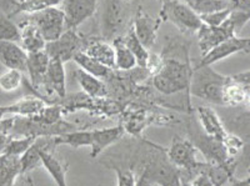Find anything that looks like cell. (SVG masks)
Segmentation results:
<instances>
[{
    "label": "cell",
    "mask_w": 250,
    "mask_h": 186,
    "mask_svg": "<svg viewBox=\"0 0 250 186\" xmlns=\"http://www.w3.org/2000/svg\"><path fill=\"white\" fill-rule=\"evenodd\" d=\"M249 38H239L231 37L229 39L224 40L223 42L214 46L210 51H208L205 55H203L200 64L196 66H211L215 62H220L223 59H227L230 55H234L236 53H249L250 46Z\"/></svg>",
    "instance_id": "10"
},
{
    "label": "cell",
    "mask_w": 250,
    "mask_h": 186,
    "mask_svg": "<svg viewBox=\"0 0 250 186\" xmlns=\"http://www.w3.org/2000/svg\"><path fill=\"white\" fill-rule=\"evenodd\" d=\"M21 174L20 158L1 154L0 155V186H13Z\"/></svg>",
    "instance_id": "24"
},
{
    "label": "cell",
    "mask_w": 250,
    "mask_h": 186,
    "mask_svg": "<svg viewBox=\"0 0 250 186\" xmlns=\"http://www.w3.org/2000/svg\"><path fill=\"white\" fill-rule=\"evenodd\" d=\"M0 120H1V119H0Z\"/></svg>",
    "instance_id": "51"
},
{
    "label": "cell",
    "mask_w": 250,
    "mask_h": 186,
    "mask_svg": "<svg viewBox=\"0 0 250 186\" xmlns=\"http://www.w3.org/2000/svg\"><path fill=\"white\" fill-rule=\"evenodd\" d=\"M233 186H250V178L247 176V178L242 179V180L235 179V180L233 181Z\"/></svg>",
    "instance_id": "46"
},
{
    "label": "cell",
    "mask_w": 250,
    "mask_h": 186,
    "mask_svg": "<svg viewBox=\"0 0 250 186\" xmlns=\"http://www.w3.org/2000/svg\"><path fill=\"white\" fill-rule=\"evenodd\" d=\"M73 62L78 65V68L84 70L85 73L90 74V75L95 76L98 79H109L111 76L113 70L104 65H102L100 62H95L94 59H91L90 57H88L86 54H84L83 51H78L77 54L73 58Z\"/></svg>",
    "instance_id": "25"
},
{
    "label": "cell",
    "mask_w": 250,
    "mask_h": 186,
    "mask_svg": "<svg viewBox=\"0 0 250 186\" xmlns=\"http://www.w3.org/2000/svg\"><path fill=\"white\" fill-rule=\"evenodd\" d=\"M113 46L115 50V69L122 71H130L137 68V60L124 44L123 35H118L113 39Z\"/></svg>",
    "instance_id": "26"
},
{
    "label": "cell",
    "mask_w": 250,
    "mask_h": 186,
    "mask_svg": "<svg viewBox=\"0 0 250 186\" xmlns=\"http://www.w3.org/2000/svg\"><path fill=\"white\" fill-rule=\"evenodd\" d=\"M164 21L163 18H153L148 13H145L142 8L138 9L135 19H134L133 30L139 39V41L144 45L145 49H151L156 41L158 30Z\"/></svg>",
    "instance_id": "11"
},
{
    "label": "cell",
    "mask_w": 250,
    "mask_h": 186,
    "mask_svg": "<svg viewBox=\"0 0 250 186\" xmlns=\"http://www.w3.org/2000/svg\"><path fill=\"white\" fill-rule=\"evenodd\" d=\"M74 78L82 86L83 91L90 98H103L106 95L105 84L95 76L78 68L77 70H74Z\"/></svg>",
    "instance_id": "23"
},
{
    "label": "cell",
    "mask_w": 250,
    "mask_h": 186,
    "mask_svg": "<svg viewBox=\"0 0 250 186\" xmlns=\"http://www.w3.org/2000/svg\"><path fill=\"white\" fill-rule=\"evenodd\" d=\"M249 13L242 12V10H231L230 14L228 15L227 20L222 25H224L228 30L230 31L231 34L236 37L239 31L242 30L245 26V24L249 21Z\"/></svg>",
    "instance_id": "33"
},
{
    "label": "cell",
    "mask_w": 250,
    "mask_h": 186,
    "mask_svg": "<svg viewBox=\"0 0 250 186\" xmlns=\"http://www.w3.org/2000/svg\"><path fill=\"white\" fill-rule=\"evenodd\" d=\"M15 3L17 0H0V15L12 19L15 15Z\"/></svg>",
    "instance_id": "39"
},
{
    "label": "cell",
    "mask_w": 250,
    "mask_h": 186,
    "mask_svg": "<svg viewBox=\"0 0 250 186\" xmlns=\"http://www.w3.org/2000/svg\"><path fill=\"white\" fill-rule=\"evenodd\" d=\"M114 171L117 172L118 186H135V176L130 170H122L119 167H114Z\"/></svg>",
    "instance_id": "38"
},
{
    "label": "cell",
    "mask_w": 250,
    "mask_h": 186,
    "mask_svg": "<svg viewBox=\"0 0 250 186\" xmlns=\"http://www.w3.org/2000/svg\"><path fill=\"white\" fill-rule=\"evenodd\" d=\"M231 79H233L234 82L238 83V84L249 86V70L243 71V73H238L235 74V75H231Z\"/></svg>",
    "instance_id": "42"
},
{
    "label": "cell",
    "mask_w": 250,
    "mask_h": 186,
    "mask_svg": "<svg viewBox=\"0 0 250 186\" xmlns=\"http://www.w3.org/2000/svg\"><path fill=\"white\" fill-rule=\"evenodd\" d=\"M53 150H43L40 152V159H42V166L49 172L51 179L55 181L58 186H68L66 184V170L68 165H64V163L55 158Z\"/></svg>",
    "instance_id": "22"
},
{
    "label": "cell",
    "mask_w": 250,
    "mask_h": 186,
    "mask_svg": "<svg viewBox=\"0 0 250 186\" xmlns=\"http://www.w3.org/2000/svg\"><path fill=\"white\" fill-rule=\"evenodd\" d=\"M50 58L45 50L38 51V53L28 54V60H26V71L30 75L31 89L34 93L40 94L43 90L44 79H45V73L48 69V64Z\"/></svg>",
    "instance_id": "16"
},
{
    "label": "cell",
    "mask_w": 250,
    "mask_h": 186,
    "mask_svg": "<svg viewBox=\"0 0 250 186\" xmlns=\"http://www.w3.org/2000/svg\"><path fill=\"white\" fill-rule=\"evenodd\" d=\"M195 34L202 55H205L208 51H210L214 46L223 42L224 40L229 39L231 37H235L224 25L209 26L205 25V24L200 26V29L196 31Z\"/></svg>",
    "instance_id": "17"
},
{
    "label": "cell",
    "mask_w": 250,
    "mask_h": 186,
    "mask_svg": "<svg viewBox=\"0 0 250 186\" xmlns=\"http://www.w3.org/2000/svg\"><path fill=\"white\" fill-rule=\"evenodd\" d=\"M160 17L163 20L171 21L182 33L195 34L203 25L199 15H196L187 4L180 3L178 0H170L169 3L163 5Z\"/></svg>",
    "instance_id": "4"
},
{
    "label": "cell",
    "mask_w": 250,
    "mask_h": 186,
    "mask_svg": "<svg viewBox=\"0 0 250 186\" xmlns=\"http://www.w3.org/2000/svg\"><path fill=\"white\" fill-rule=\"evenodd\" d=\"M153 181L150 180V178L148 176V174L145 171L142 172L140 178L135 181V186H153Z\"/></svg>",
    "instance_id": "44"
},
{
    "label": "cell",
    "mask_w": 250,
    "mask_h": 186,
    "mask_svg": "<svg viewBox=\"0 0 250 186\" xmlns=\"http://www.w3.org/2000/svg\"><path fill=\"white\" fill-rule=\"evenodd\" d=\"M158 1H159V3L162 4V6H163V5H165V4H167V3H169L170 0H158Z\"/></svg>",
    "instance_id": "48"
},
{
    "label": "cell",
    "mask_w": 250,
    "mask_h": 186,
    "mask_svg": "<svg viewBox=\"0 0 250 186\" xmlns=\"http://www.w3.org/2000/svg\"><path fill=\"white\" fill-rule=\"evenodd\" d=\"M13 186H34V183L28 174H20Z\"/></svg>",
    "instance_id": "43"
},
{
    "label": "cell",
    "mask_w": 250,
    "mask_h": 186,
    "mask_svg": "<svg viewBox=\"0 0 250 186\" xmlns=\"http://www.w3.org/2000/svg\"><path fill=\"white\" fill-rule=\"evenodd\" d=\"M28 53L15 41H0V62L8 70L26 71Z\"/></svg>",
    "instance_id": "15"
},
{
    "label": "cell",
    "mask_w": 250,
    "mask_h": 186,
    "mask_svg": "<svg viewBox=\"0 0 250 186\" xmlns=\"http://www.w3.org/2000/svg\"><path fill=\"white\" fill-rule=\"evenodd\" d=\"M122 1H126V0H122Z\"/></svg>",
    "instance_id": "50"
},
{
    "label": "cell",
    "mask_w": 250,
    "mask_h": 186,
    "mask_svg": "<svg viewBox=\"0 0 250 186\" xmlns=\"http://www.w3.org/2000/svg\"><path fill=\"white\" fill-rule=\"evenodd\" d=\"M99 0H62V10L65 15V29L77 30L85 20L93 17Z\"/></svg>",
    "instance_id": "9"
},
{
    "label": "cell",
    "mask_w": 250,
    "mask_h": 186,
    "mask_svg": "<svg viewBox=\"0 0 250 186\" xmlns=\"http://www.w3.org/2000/svg\"><path fill=\"white\" fill-rule=\"evenodd\" d=\"M198 116H199V122L202 124L203 130L207 135L215 138L218 140L223 141L225 136L228 135L227 130L223 125L222 120L219 119L215 111L209 106H198Z\"/></svg>",
    "instance_id": "21"
},
{
    "label": "cell",
    "mask_w": 250,
    "mask_h": 186,
    "mask_svg": "<svg viewBox=\"0 0 250 186\" xmlns=\"http://www.w3.org/2000/svg\"><path fill=\"white\" fill-rule=\"evenodd\" d=\"M5 40L19 42L20 31L12 19L6 18L5 15H0V41H5Z\"/></svg>",
    "instance_id": "34"
},
{
    "label": "cell",
    "mask_w": 250,
    "mask_h": 186,
    "mask_svg": "<svg viewBox=\"0 0 250 186\" xmlns=\"http://www.w3.org/2000/svg\"><path fill=\"white\" fill-rule=\"evenodd\" d=\"M5 114H10L9 105H6V106H0V119H3Z\"/></svg>",
    "instance_id": "47"
},
{
    "label": "cell",
    "mask_w": 250,
    "mask_h": 186,
    "mask_svg": "<svg viewBox=\"0 0 250 186\" xmlns=\"http://www.w3.org/2000/svg\"><path fill=\"white\" fill-rule=\"evenodd\" d=\"M167 158L180 171L187 174V178H184L185 180L193 179L196 174H199L202 163L196 161V147L188 139L180 136L174 138L170 147L167 150Z\"/></svg>",
    "instance_id": "3"
},
{
    "label": "cell",
    "mask_w": 250,
    "mask_h": 186,
    "mask_svg": "<svg viewBox=\"0 0 250 186\" xmlns=\"http://www.w3.org/2000/svg\"><path fill=\"white\" fill-rule=\"evenodd\" d=\"M18 28L20 31L19 44L26 53H38L45 49V40L40 34L39 29L35 26L34 23H31L28 18L21 20Z\"/></svg>",
    "instance_id": "19"
},
{
    "label": "cell",
    "mask_w": 250,
    "mask_h": 186,
    "mask_svg": "<svg viewBox=\"0 0 250 186\" xmlns=\"http://www.w3.org/2000/svg\"><path fill=\"white\" fill-rule=\"evenodd\" d=\"M86 38L80 35L78 30L74 29H65L64 33L57 40L45 44V53L48 57L57 58L60 62H66L73 60L78 51H82L86 44Z\"/></svg>",
    "instance_id": "5"
},
{
    "label": "cell",
    "mask_w": 250,
    "mask_h": 186,
    "mask_svg": "<svg viewBox=\"0 0 250 186\" xmlns=\"http://www.w3.org/2000/svg\"><path fill=\"white\" fill-rule=\"evenodd\" d=\"M144 171L148 174L153 184L160 186H182V172L165 156H156L145 166Z\"/></svg>",
    "instance_id": "7"
},
{
    "label": "cell",
    "mask_w": 250,
    "mask_h": 186,
    "mask_svg": "<svg viewBox=\"0 0 250 186\" xmlns=\"http://www.w3.org/2000/svg\"><path fill=\"white\" fill-rule=\"evenodd\" d=\"M231 10H242L249 13V0H229Z\"/></svg>",
    "instance_id": "41"
},
{
    "label": "cell",
    "mask_w": 250,
    "mask_h": 186,
    "mask_svg": "<svg viewBox=\"0 0 250 186\" xmlns=\"http://www.w3.org/2000/svg\"><path fill=\"white\" fill-rule=\"evenodd\" d=\"M176 55L164 50L162 54L164 62L159 73L153 75V85L156 90L164 95L187 91L189 94L193 68L189 62L188 42L176 40Z\"/></svg>",
    "instance_id": "1"
},
{
    "label": "cell",
    "mask_w": 250,
    "mask_h": 186,
    "mask_svg": "<svg viewBox=\"0 0 250 186\" xmlns=\"http://www.w3.org/2000/svg\"><path fill=\"white\" fill-rule=\"evenodd\" d=\"M23 84V73L19 70H8L0 76V87L6 93L18 90Z\"/></svg>",
    "instance_id": "35"
},
{
    "label": "cell",
    "mask_w": 250,
    "mask_h": 186,
    "mask_svg": "<svg viewBox=\"0 0 250 186\" xmlns=\"http://www.w3.org/2000/svg\"><path fill=\"white\" fill-rule=\"evenodd\" d=\"M26 18L39 29L45 42L57 40L65 30V15L62 9L57 6H51L39 13L29 14V17Z\"/></svg>",
    "instance_id": "6"
},
{
    "label": "cell",
    "mask_w": 250,
    "mask_h": 186,
    "mask_svg": "<svg viewBox=\"0 0 250 186\" xmlns=\"http://www.w3.org/2000/svg\"><path fill=\"white\" fill-rule=\"evenodd\" d=\"M122 0H106L103 14V35L105 39L117 38L125 23V8Z\"/></svg>",
    "instance_id": "13"
},
{
    "label": "cell",
    "mask_w": 250,
    "mask_h": 186,
    "mask_svg": "<svg viewBox=\"0 0 250 186\" xmlns=\"http://www.w3.org/2000/svg\"><path fill=\"white\" fill-rule=\"evenodd\" d=\"M190 186H214L211 180L208 178V175L204 172L199 171V174H196L190 181Z\"/></svg>",
    "instance_id": "40"
},
{
    "label": "cell",
    "mask_w": 250,
    "mask_h": 186,
    "mask_svg": "<svg viewBox=\"0 0 250 186\" xmlns=\"http://www.w3.org/2000/svg\"><path fill=\"white\" fill-rule=\"evenodd\" d=\"M230 79L225 85L224 91H223V105H230V106H236V105L244 104L249 99V86L238 84Z\"/></svg>",
    "instance_id": "28"
},
{
    "label": "cell",
    "mask_w": 250,
    "mask_h": 186,
    "mask_svg": "<svg viewBox=\"0 0 250 186\" xmlns=\"http://www.w3.org/2000/svg\"><path fill=\"white\" fill-rule=\"evenodd\" d=\"M62 3V0H17L15 3V15L19 13H26V14H34L42 10L58 6Z\"/></svg>",
    "instance_id": "32"
},
{
    "label": "cell",
    "mask_w": 250,
    "mask_h": 186,
    "mask_svg": "<svg viewBox=\"0 0 250 186\" xmlns=\"http://www.w3.org/2000/svg\"><path fill=\"white\" fill-rule=\"evenodd\" d=\"M35 138L33 136H25V138H12V140L9 141L8 146L5 147L3 154L13 156H20L23 155L24 152L30 147V145L34 143Z\"/></svg>",
    "instance_id": "36"
},
{
    "label": "cell",
    "mask_w": 250,
    "mask_h": 186,
    "mask_svg": "<svg viewBox=\"0 0 250 186\" xmlns=\"http://www.w3.org/2000/svg\"><path fill=\"white\" fill-rule=\"evenodd\" d=\"M55 136H38L28 150L20 156V170L21 174H28L31 170L42 166L40 152L43 150H53L57 147Z\"/></svg>",
    "instance_id": "14"
},
{
    "label": "cell",
    "mask_w": 250,
    "mask_h": 186,
    "mask_svg": "<svg viewBox=\"0 0 250 186\" xmlns=\"http://www.w3.org/2000/svg\"><path fill=\"white\" fill-rule=\"evenodd\" d=\"M183 1L199 17L230 8L229 0H183Z\"/></svg>",
    "instance_id": "30"
},
{
    "label": "cell",
    "mask_w": 250,
    "mask_h": 186,
    "mask_svg": "<svg viewBox=\"0 0 250 186\" xmlns=\"http://www.w3.org/2000/svg\"><path fill=\"white\" fill-rule=\"evenodd\" d=\"M82 51L106 68L111 70L115 69V50H114V46L109 44L106 40H88Z\"/></svg>",
    "instance_id": "18"
},
{
    "label": "cell",
    "mask_w": 250,
    "mask_h": 186,
    "mask_svg": "<svg viewBox=\"0 0 250 186\" xmlns=\"http://www.w3.org/2000/svg\"><path fill=\"white\" fill-rule=\"evenodd\" d=\"M57 145H69L73 149H79L83 146H91V131L88 130H74L69 133L60 134L55 136Z\"/></svg>",
    "instance_id": "29"
},
{
    "label": "cell",
    "mask_w": 250,
    "mask_h": 186,
    "mask_svg": "<svg viewBox=\"0 0 250 186\" xmlns=\"http://www.w3.org/2000/svg\"><path fill=\"white\" fill-rule=\"evenodd\" d=\"M229 79V76L216 73L211 66H195L189 94L211 104L223 105V91Z\"/></svg>",
    "instance_id": "2"
},
{
    "label": "cell",
    "mask_w": 250,
    "mask_h": 186,
    "mask_svg": "<svg viewBox=\"0 0 250 186\" xmlns=\"http://www.w3.org/2000/svg\"><path fill=\"white\" fill-rule=\"evenodd\" d=\"M10 140H12V136L0 131V155L3 154L4 150H5V147L8 146L9 141H10Z\"/></svg>",
    "instance_id": "45"
},
{
    "label": "cell",
    "mask_w": 250,
    "mask_h": 186,
    "mask_svg": "<svg viewBox=\"0 0 250 186\" xmlns=\"http://www.w3.org/2000/svg\"><path fill=\"white\" fill-rule=\"evenodd\" d=\"M123 40H124L125 46L130 50V53L133 54L135 60H137V66L145 69V66H146V62H148V58H149V50L148 49H145L144 45L139 41V39H138L135 33H134L133 26L129 29L126 35L123 37Z\"/></svg>",
    "instance_id": "31"
},
{
    "label": "cell",
    "mask_w": 250,
    "mask_h": 186,
    "mask_svg": "<svg viewBox=\"0 0 250 186\" xmlns=\"http://www.w3.org/2000/svg\"><path fill=\"white\" fill-rule=\"evenodd\" d=\"M46 105L48 104L40 98H24L14 104L9 105V109L13 115L30 118V116L38 115Z\"/></svg>",
    "instance_id": "27"
},
{
    "label": "cell",
    "mask_w": 250,
    "mask_h": 186,
    "mask_svg": "<svg viewBox=\"0 0 250 186\" xmlns=\"http://www.w3.org/2000/svg\"><path fill=\"white\" fill-rule=\"evenodd\" d=\"M193 139L194 141L191 143L196 147V150H200L204 154L207 163L229 164L233 161L223 141L211 138L205 133H198L196 136L193 135Z\"/></svg>",
    "instance_id": "12"
},
{
    "label": "cell",
    "mask_w": 250,
    "mask_h": 186,
    "mask_svg": "<svg viewBox=\"0 0 250 186\" xmlns=\"http://www.w3.org/2000/svg\"><path fill=\"white\" fill-rule=\"evenodd\" d=\"M153 186H160V185H158V184H154V185Z\"/></svg>",
    "instance_id": "49"
},
{
    "label": "cell",
    "mask_w": 250,
    "mask_h": 186,
    "mask_svg": "<svg viewBox=\"0 0 250 186\" xmlns=\"http://www.w3.org/2000/svg\"><path fill=\"white\" fill-rule=\"evenodd\" d=\"M231 9L228 8L224 9V10H219V12L210 13V14H205L200 17V20L202 23L205 24V25L209 26H220L225 20H227L228 15L230 14Z\"/></svg>",
    "instance_id": "37"
},
{
    "label": "cell",
    "mask_w": 250,
    "mask_h": 186,
    "mask_svg": "<svg viewBox=\"0 0 250 186\" xmlns=\"http://www.w3.org/2000/svg\"><path fill=\"white\" fill-rule=\"evenodd\" d=\"M42 96L45 98L44 102L48 104L51 96L64 99L66 96V84H65V69L64 62H60L57 58H51L49 60L48 69L44 79V86L42 90ZM42 98V99H43Z\"/></svg>",
    "instance_id": "8"
},
{
    "label": "cell",
    "mask_w": 250,
    "mask_h": 186,
    "mask_svg": "<svg viewBox=\"0 0 250 186\" xmlns=\"http://www.w3.org/2000/svg\"><path fill=\"white\" fill-rule=\"evenodd\" d=\"M124 126L118 125V126L105 127V129H98L91 131V158H97L103 150L114 144L115 141L119 140L124 135Z\"/></svg>",
    "instance_id": "20"
}]
</instances>
